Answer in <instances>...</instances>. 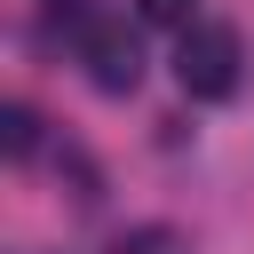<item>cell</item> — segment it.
<instances>
[{
    "label": "cell",
    "mask_w": 254,
    "mask_h": 254,
    "mask_svg": "<svg viewBox=\"0 0 254 254\" xmlns=\"http://www.w3.org/2000/svg\"><path fill=\"white\" fill-rule=\"evenodd\" d=\"M79 64H87V79L103 95H135V79H143V48H135L127 24H87L79 32Z\"/></svg>",
    "instance_id": "obj_2"
},
{
    "label": "cell",
    "mask_w": 254,
    "mask_h": 254,
    "mask_svg": "<svg viewBox=\"0 0 254 254\" xmlns=\"http://www.w3.org/2000/svg\"><path fill=\"white\" fill-rule=\"evenodd\" d=\"M238 71H246V48H238L230 24H190V32L175 40V87H183L190 103L238 95Z\"/></svg>",
    "instance_id": "obj_1"
},
{
    "label": "cell",
    "mask_w": 254,
    "mask_h": 254,
    "mask_svg": "<svg viewBox=\"0 0 254 254\" xmlns=\"http://www.w3.org/2000/svg\"><path fill=\"white\" fill-rule=\"evenodd\" d=\"M0 127H8V159H32V151H40V111H32V103H8Z\"/></svg>",
    "instance_id": "obj_3"
},
{
    "label": "cell",
    "mask_w": 254,
    "mask_h": 254,
    "mask_svg": "<svg viewBox=\"0 0 254 254\" xmlns=\"http://www.w3.org/2000/svg\"><path fill=\"white\" fill-rule=\"evenodd\" d=\"M135 8H143V24H175V32H190V24H198V16H190L198 0H135Z\"/></svg>",
    "instance_id": "obj_4"
}]
</instances>
